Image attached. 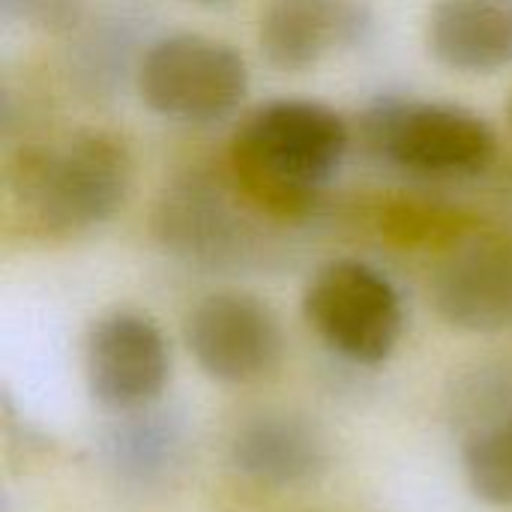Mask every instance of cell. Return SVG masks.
Wrapping results in <instances>:
<instances>
[{
  "mask_svg": "<svg viewBox=\"0 0 512 512\" xmlns=\"http://www.w3.org/2000/svg\"><path fill=\"white\" fill-rule=\"evenodd\" d=\"M135 159L123 135L81 126L21 144L6 162L15 219L39 237H75L108 222L129 198Z\"/></svg>",
  "mask_w": 512,
  "mask_h": 512,
  "instance_id": "1",
  "label": "cell"
},
{
  "mask_svg": "<svg viewBox=\"0 0 512 512\" xmlns=\"http://www.w3.org/2000/svg\"><path fill=\"white\" fill-rule=\"evenodd\" d=\"M351 147L345 117L312 99H273L231 135L228 174L243 198L273 222L306 219Z\"/></svg>",
  "mask_w": 512,
  "mask_h": 512,
  "instance_id": "2",
  "label": "cell"
},
{
  "mask_svg": "<svg viewBox=\"0 0 512 512\" xmlns=\"http://www.w3.org/2000/svg\"><path fill=\"white\" fill-rule=\"evenodd\" d=\"M363 144L381 162L429 180H471L498 159L492 123L462 105L381 99L360 120Z\"/></svg>",
  "mask_w": 512,
  "mask_h": 512,
  "instance_id": "3",
  "label": "cell"
},
{
  "mask_svg": "<svg viewBox=\"0 0 512 512\" xmlns=\"http://www.w3.org/2000/svg\"><path fill=\"white\" fill-rule=\"evenodd\" d=\"M135 78L153 114L192 126L228 120L249 93L243 54L204 33H168L150 42Z\"/></svg>",
  "mask_w": 512,
  "mask_h": 512,
  "instance_id": "4",
  "label": "cell"
},
{
  "mask_svg": "<svg viewBox=\"0 0 512 512\" xmlns=\"http://www.w3.org/2000/svg\"><path fill=\"white\" fill-rule=\"evenodd\" d=\"M303 315L333 354L357 366L387 363L405 330L396 285L357 258H336L312 273L303 291Z\"/></svg>",
  "mask_w": 512,
  "mask_h": 512,
  "instance_id": "5",
  "label": "cell"
},
{
  "mask_svg": "<svg viewBox=\"0 0 512 512\" xmlns=\"http://www.w3.org/2000/svg\"><path fill=\"white\" fill-rule=\"evenodd\" d=\"M261 216L225 174L189 171L156 201L153 234L174 258L204 270H234L258 258Z\"/></svg>",
  "mask_w": 512,
  "mask_h": 512,
  "instance_id": "6",
  "label": "cell"
},
{
  "mask_svg": "<svg viewBox=\"0 0 512 512\" xmlns=\"http://www.w3.org/2000/svg\"><path fill=\"white\" fill-rule=\"evenodd\" d=\"M84 378L90 399L114 417L153 408L171 378L162 327L132 309L102 315L84 342Z\"/></svg>",
  "mask_w": 512,
  "mask_h": 512,
  "instance_id": "7",
  "label": "cell"
},
{
  "mask_svg": "<svg viewBox=\"0 0 512 512\" xmlns=\"http://www.w3.org/2000/svg\"><path fill=\"white\" fill-rule=\"evenodd\" d=\"M183 336L195 363L219 384H255L273 375L285 354L276 312L246 291H216L198 300Z\"/></svg>",
  "mask_w": 512,
  "mask_h": 512,
  "instance_id": "8",
  "label": "cell"
},
{
  "mask_svg": "<svg viewBox=\"0 0 512 512\" xmlns=\"http://www.w3.org/2000/svg\"><path fill=\"white\" fill-rule=\"evenodd\" d=\"M438 315L465 333L512 330V237L474 228L447 246L429 282Z\"/></svg>",
  "mask_w": 512,
  "mask_h": 512,
  "instance_id": "9",
  "label": "cell"
},
{
  "mask_svg": "<svg viewBox=\"0 0 512 512\" xmlns=\"http://www.w3.org/2000/svg\"><path fill=\"white\" fill-rule=\"evenodd\" d=\"M372 24L363 0H264L258 45L270 66L303 72L339 48L363 45Z\"/></svg>",
  "mask_w": 512,
  "mask_h": 512,
  "instance_id": "10",
  "label": "cell"
},
{
  "mask_svg": "<svg viewBox=\"0 0 512 512\" xmlns=\"http://www.w3.org/2000/svg\"><path fill=\"white\" fill-rule=\"evenodd\" d=\"M426 45L432 57L468 75H492L512 66V0H438Z\"/></svg>",
  "mask_w": 512,
  "mask_h": 512,
  "instance_id": "11",
  "label": "cell"
},
{
  "mask_svg": "<svg viewBox=\"0 0 512 512\" xmlns=\"http://www.w3.org/2000/svg\"><path fill=\"white\" fill-rule=\"evenodd\" d=\"M231 462L246 480L264 489H291L324 471L327 447L306 420L291 414H261L237 429Z\"/></svg>",
  "mask_w": 512,
  "mask_h": 512,
  "instance_id": "12",
  "label": "cell"
},
{
  "mask_svg": "<svg viewBox=\"0 0 512 512\" xmlns=\"http://www.w3.org/2000/svg\"><path fill=\"white\" fill-rule=\"evenodd\" d=\"M183 456V426L153 408L123 414L105 435V462L129 486L162 483Z\"/></svg>",
  "mask_w": 512,
  "mask_h": 512,
  "instance_id": "13",
  "label": "cell"
},
{
  "mask_svg": "<svg viewBox=\"0 0 512 512\" xmlns=\"http://www.w3.org/2000/svg\"><path fill=\"white\" fill-rule=\"evenodd\" d=\"M465 480L489 507H512V399L486 411L462 447Z\"/></svg>",
  "mask_w": 512,
  "mask_h": 512,
  "instance_id": "14",
  "label": "cell"
},
{
  "mask_svg": "<svg viewBox=\"0 0 512 512\" xmlns=\"http://www.w3.org/2000/svg\"><path fill=\"white\" fill-rule=\"evenodd\" d=\"M375 225L390 243H402V246L444 243V246H450L459 237L471 234L477 228V219H471L459 207L399 198V201H384L375 210Z\"/></svg>",
  "mask_w": 512,
  "mask_h": 512,
  "instance_id": "15",
  "label": "cell"
},
{
  "mask_svg": "<svg viewBox=\"0 0 512 512\" xmlns=\"http://www.w3.org/2000/svg\"><path fill=\"white\" fill-rule=\"evenodd\" d=\"M0 15L42 33H72L87 18V0H0Z\"/></svg>",
  "mask_w": 512,
  "mask_h": 512,
  "instance_id": "16",
  "label": "cell"
},
{
  "mask_svg": "<svg viewBox=\"0 0 512 512\" xmlns=\"http://www.w3.org/2000/svg\"><path fill=\"white\" fill-rule=\"evenodd\" d=\"M123 21V18H120ZM120 21H108L105 33H90L84 39V60H81V72L93 81V87H99L102 81H114L120 69H126V51H129V36L123 33V27L117 30Z\"/></svg>",
  "mask_w": 512,
  "mask_h": 512,
  "instance_id": "17",
  "label": "cell"
},
{
  "mask_svg": "<svg viewBox=\"0 0 512 512\" xmlns=\"http://www.w3.org/2000/svg\"><path fill=\"white\" fill-rule=\"evenodd\" d=\"M198 3H222V0H198Z\"/></svg>",
  "mask_w": 512,
  "mask_h": 512,
  "instance_id": "18",
  "label": "cell"
},
{
  "mask_svg": "<svg viewBox=\"0 0 512 512\" xmlns=\"http://www.w3.org/2000/svg\"><path fill=\"white\" fill-rule=\"evenodd\" d=\"M510 135H512V102H510Z\"/></svg>",
  "mask_w": 512,
  "mask_h": 512,
  "instance_id": "19",
  "label": "cell"
}]
</instances>
